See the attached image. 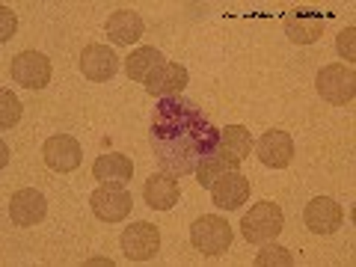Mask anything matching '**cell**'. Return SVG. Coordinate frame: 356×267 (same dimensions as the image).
<instances>
[{
	"mask_svg": "<svg viewBox=\"0 0 356 267\" xmlns=\"http://www.w3.org/2000/svg\"><path fill=\"white\" fill-rule=\"evenodd\" d=\"M149 140L163 172L191 175L220 146V131L202 107L184 95L161 98L152 113Z\"/></svg>",
	"mask_w": 356,
	"mask_h": 267,
	"instance_id": "obj_1",
	"label": "cell"
},
{
	"mask_svg": "<svg viewBox=\"0 0 356 267\" xmlns=\"http://www.w3.org/2000/svg\"><path fill=\"white\" fill-rule=\"evenodd\" d=\"M282 226H285L282 208L273 205V202H259V205H252L247 214H243V220H241L243 238H247L250 243H270V241L282 232Z\"/></svg>",
	"mask_w": 356,
	"mask_h": 267,
	"instance_id": "obj_2",
	"label": "cell"
},
{
	"mask_svg": "<svg viewBox=\"0 0 356 267\" xmlns=\"http://www.w3.org/2000/svg\"><path fill=\"white\" fill-rule=\"evenodd\" d=\"M318 95L330 104H350L356 98V72L348 63H332L318 72Z\"/></svg>",
	"mask_w": 356,
	"mask_h": 267,
	"instance_id": "obj_3",
	"label": "cell"
},
{
	"mask_svg": "<svg viewBox=\"0 0 356 267\" xmlns=\"http://www.w3.org/2000/svg\"><path fill=\"white\" fill-rule=\"evenodd\" d=\"M191 243L202 255H222L232 247V226L217 214H205L193 222Z\"/></svg>",
	"mask_w": 356,
	"mask_h": 267,
	"instance_id": "obj_4",
	"label": "cell"
},
{
	"mask_svg": "<svg viewBox=\"0 0 356 267\" xmlns=\"http://www.w3.org/2000/svg\"><path fill=\"white\" fill-rule=\"evenodd\" d=\"M161 250V229L152 222L140 220L122 232V252L128 261H149Z\"/></svg>",
	"mask_w": 356,
	"mask_h": 267,
	"instance_id": "obj_5",
	"label": "cell"
},
{
	"mask_svg": "<svg viewBox=\"0 0 356 267\" xmlns=\"http://www.w3.org/2000/svg\"><path fill=\"white\" fill-rule=\"evenodd\" d=\"M89 205H92L98 220L119 222V220H125L131 214L134 199H131V193L125 191V187H119V184H102L98 191H92V196H89Z\"/></svg>",
	"mask_w": 356,
	"mask_h": 267,
	"instance_id": "obj_6",
	"label": "cell"
},
{
	"mask_svg": "<svg viewBox=\"0 0 356 267\" xmlns=\"http://www.w3.org/2000/svg\"><path fill=\"white\" fill-rule=\"evenodd\" d=\"M42 158L51 166L54 172H72L81 166L83 161V149L72 134H57V137H48L42 146Z\"/></svg>",
	"mask_w": 356,
	"mask_h": 267,
	"instance_id": "obj_7",
	"label": "cell"
},
{
	"mask_svg": "<svg viewBox=\"0 0 356 267\" xmlns=\"http://www.w3.org/2000/svg\"><path fill=\"white\" fill-rule=\"evenodd\" d=\"M9 72H13V81L18 86L27 89H42L51 83V63L39 51H21L9 65Z\"/></svg>",
	"mask_w": 356,
	"mask_h": 267,
	"instance_id": "obj_8",
	"label": "cell"
},
{
	"mask_svg": "<svg viewBox=\"0 0 356 267\" xmlns=\"http://www.w3.org/2000/svg\"><path fill=\"white\" fill-rule=\"evenodd\" d=\"M255 152H259V161L264 166H270V170H285L294 158V140H291V134L273 128V131L261 134V140L255 143Z\"/></svg>",
	"mask_w": 356,
	"mask_h": 267,
	"instance_id": "obj_9",
	"label": "cell"
},
{
	"mask_svg": "<svg viewBox=\"0 0 356 267\" xmlns=\"http://www.w3.org/2000/svg\"><path fill=\"white\" fill-rule=\"evenodd\" d=\"M48 214V202L39 191L33 187H24V191H15L13 199H9V217H13L15 226L27 229V226H36V222L44 220Z\"/></svg>",
	"mask_w": 356,
	"mask_h": 267,
	"instance_id": "obj_10",
	"label": "cell"
},
{
	"mask_svg": "<svg viewBox=\"0 0 356 267\" xmlns=\"http://www.w3.org/2000/svg\"><path fill=\"white\" fill-rule=\"evenodd\" d=\"M81 72L89 81L102 83V81H110L116 72H119V57L113 48L107 44H86L83 54H81Z\"/></svg>",
	"mask_w": 356,
	"mask_h": 267,
	"instance_id": "obj_11",
	"label": "cell"
},
{
	"mask_svg": "<svg viewBox=\"0 0 356 267\" xmlns=\"http://www.w3.org/2000/svg\"><path fill=\"white\" fill-rule=\"evenodd\" d=\"M211 199L222 211H238L250 199V178L241 172H226L211 184Z\"/></svg>",
	"mask_w": 356,
	"mask_h": 267,
	"instance_id": "obj_12",
	"label": "cell"
},
{
	"mask_svg": "<svg viewBox=\"0 0 356 267\" xmlns=\"http://www.w3.org/2000/svg\"><path fill=\"white\" fill-rule=\"evenodd\" d=\"M303 220H306V226L315 232V235H332V232L341 226L344 211H341V205L336 202V199L318 196V199H312V202L306 205Z\"/></svg>",
	"mask_w": 356,
	"mask_h": 267,
	"instance_id": "obj_13",
	"label": "cell"
},
{
	"mask_svg": "<svg viewBox=\"0 0 356 267\" xmlns=\"http://www.w3.org/2000/svg\"><path fill=\"white\" fill-rule=\"evenodd\" d=\"M178 196H181V187H178V175L172 172H154L146 187H143V199L152 211H170L178 205Z\"/></svg>",
	"mask_w": 356,
	"mask_h": 267,
	"instance_id": "obj_14",
	"label": "cell"
},
{
	"mask_svg": "<svg viewBox=\"0 0 356 267\" xmlns=\"http://www.w3.org/2000/svg\"><path fill=\"white\" fill-rule=\"evenodd\" d=\"M187 81H191V74H187L181 63H163L146 81V92L154 98H175V95H181Z\"/></svg>",
	"mask_w": 356,
	"mask_h": 267,
	"instance_id": "obj_15",
	"label": "cell"
},
{
	"mask_svg": "<svg viewBox=\"0 0 356 267\" xmlns=\"http://www.w3.org/2000/svg\"><path fill=\"white\" fill-rule=\"evenodd\" d=\"M282 27H285V36L294 44H312L324 33V18L315 13H288L282 18Z\"/></svg>",
	"mask_w": 356,
	"mask_h": 267,
	"instance_id": "obj_16",
	"label": "cell"
},
{
	"mask_svg": "<svg viewBox=\"0 0 356 267\" xmlns=\"http://www.w3.org/2000/svg\"><path fill=\"white\" fill-rule=\"evenodd\" d=\"M238 166H241V161H238L235 154H232V152L220 143V146H217L214 152H211L202 163L196 166V178H199V184L208 187V191H211V184H214L217 178H222L226 172H238Z\"/></svg>",
	"mask_w": 356,
	"mask_h": 267,
	"instance_id": "obj_17",
	"label": "cell"
},
{
	"mask_svg": "<svg viewBox=\"0 0 356 267\" xmlns=\"http://www.w3.org/2000/svg\"><path fill=\"white\" fill-rule=\"evenodd\" d=\"M92 175L102 184H119V187H125L131 181V175H134V163H131V158H125V154L110 152V154H102V158L92 163Z\"/></svg>",
	"mask_w": 356,
	"mask_h": 267,
	"instance_id": "obj_18",
	"label": "cell"
},
{
	"mask_svg": "<svg viewBox=\"0 0 356 267\" xmlns=\"http://www.w3.org/2000/svg\"><path fill=\"white\" fill-rule=\"evenodd\" d=\"M143 30H146V24L134 9H119L107 18V36L116 44H134L143 36Z\"/></svg>",
	"mask_w": 356,
	"mask_h": 267,
	"instance_id": "obj_19",
	"label": "cell"
},
{
	"mask_svg": "<svg viewBox=\"0 0 356 267\" xmlns=\"http://www.w3.org/2000/svg\"><path fill=\"white\" fill-rule=\"evenodd\" d=\"M163 63H166V60H163V54H161L158 48H137V51H134L131 57L125 60V72H128L131 81H143V83H146Z\"/></svg>",
	"mask_w": 356,
	"mask_h": 267,
	"instance_id": "obj_20",
	"label": "cell"
},
{
	"mask_svg": "<svg viewBox=\"0 0 356 267\" xmlns=\"http://www.w3.org/2000/svg\"><path fill=\"white\" fill-rule=\"evenodd\" d=\"M220 143L235 154L238 161L250 158V152H252V137L243 125H226V131H220Z\"/></svg>",
	"mask_w": 356,
	"mask_h": 267,
	"instance_id": "obj_21",
	"label": "cell"
},
{
	"mask_svg": "<svg viewBox=\"0 0 356 267\" xmlns=\"http://www.w3.org/2000/svg\"><path fill=\"white\" fill-rule=\"evenodd\" d=\"M291 264H294L291 250L280 247V243H273V247H264L259 255H255V267H291Z\"/></svg>",
	"mask_w": 356,
	"mask_h": 267,
	"instance_id": "obj_22",
	"label": "cell"
},
{
	"mask_svg": "<svg viewBox=\"0 0 356 267\" xmlns=\"http://www.w3.org/2000/svg\"><path fill=\"white\" fill-rule=\"evenodd\" d=\"M0 104H3V110H0V128L9 131L21 119V102L13 95V89H3L0 92Z\"/></svg>",
	"mask_w": 356,
	"mask_h": 267,
	"instance_id": "obj_23",
	"label": "cell"
},
{
	"mask_svg": "<svg viewBox=\"0 0 356 267\" xmlns=\"http://www.w3.org/2000/svg\"><path fill=\"white\" fill-rule=\"evenodd\" d=\"M336 48H339L341 60L348 63V65L356 60V27H344V30L339 33V39H336Z\"/></svg>",
	"mask_w": 356,
	"mask_h": 267,
	"instance_id": "obj_24",
	"label": "cell"
},
{
	"mask_svg": "<svg viewBox=\"0 0 356 267\" xmlns=\"http://www.w3.org/2000/svg\"><path fill=\"white\" fill-rule=\"evenodd\" d=\"M0 18H3L0 42H9V39H13V33H15V27H18V21H15V15H13V9H9V6H0Z\"/></svg>",
	"mask_w": 356,
	"mask_h": 267,
	"instance_id": "obj_25",
	"label": "cell"
},
{
	"mask_svg": "<svg viewBox=\"0 0 356 267\" xmlns=\"http://www.w3.org/2000/svg\"><path fill=\"white\" fill-rule=\"evenodd\" d=\"M0 152H3V158H0V163L6 166V163H9V146H6V143H3V146H0Z\"/></svg>",
	"mask_w": 356,
	"mask_h": 267,
	"instance_id": "obj_26",
	"label": "cell"
}]
</instances>
